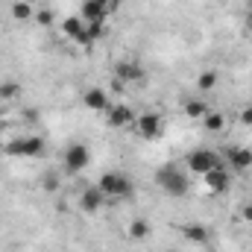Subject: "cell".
<instances>
[{
    "label": "cell",
    "instance_id": "cell-23",
    "mask_svg": "<svg viewBox=\"0 0 252 252\" xmlns=\"http://www.w3.org/2000/svg\"><path fill=\"white\" fill-rule=\"evenodd\" d=\"M32 21H38L41 27H50V24H53V12H50V9H35V18H32Z\"/></svg>",
    "mask_w": 252,
    "mask_h": 252
},
{
    "label": "cell",
    "instance_id": "cell-7",
    "mask_svg": "<svg viewBox=\"0 0 252 252\" xmlns=\"http://www.w3.org/2000/svg\"><path fill=\"white\" fill-rule=\"evenodd\" d=\"M226 161L235 173H247L252 167V150L250 147H226Z\"/></svg>",
    "mask_w": 252,
    "mask_h": 252
},
{
    "label": "cell",
    "instance_id": "cell-24",
    "mask_svg": "<svg viewBox=\"0 0 252 252\" xmlns=\"http://www.w3.org/2000/svg\"><path fill=\"white\" fill-rule=\"evenodd\" d=\"M59 185H62V182H59V176H56L53 170H50V173H44V190H50V193H53V190H59Z\"/></svg>",
    "mask_w": 252,
    "mask_h": 252
},
{
    "label": "cell",
    "instance_id": "cell-19",
    "mask_svg": "<svg viewBox=\"0 0 252 252\" xmlns=\"http://www.w3.org/2000/svg\"><path fill=\"white\" fill-rule=\"evenodd\" d=\"M185 115H188L190 121H202V118L208 115V106H205L202 100H188V103H185Z\"/></svg>",
    "mask_w": 252,
    "mask_h": 252
},
{
    "label": "cell",
    "instance_id": "cell-29",
    "mask_svg": "<svg viewBox=\"0 0 252 252\" xmlns=\"http://www.w3.org/2000/svg\"><path fill=\"white\" fill-rule=\"evenodd\" d=\"M250 30H252V18H250Z\"/></svg>",
    "mask_w": 252,
    "mask_h": 252
},
{
    "label": "cell",
    "instance_id": "cell-15",
    "mask_svg": "<svg viewBox=\"0 0 252 252\" xmlns=\"http://www.w3.org/2000/svg\"><path fill=\"white\" fill-rule=\"evenodd\" d=\"M126 235H129L132 241H144V238H150V235H153V226H150V220H144V217H135V220H129V229H126Z\"/></svg>",
    "mask_w": 252,
    "mask_h": 252
},
{
    "label": "cell",
    "instance_id": "cell-26",
    "mask_svg": "<svg viewBox=\"0 0 252 252\" xmlns=\"http://www.w3.org/2000/svg\"><path fill=\"white\" fill-rule=\"evenodd\" d=\"M97 3H100L106 12H115V9H118V0H97Z\"/></svg>",
    "mask_w": 252,
    "mask_h": 252
},
{
    "label": "cell",
    "instance_id": "cell-25",
    "mask_svg": "<svg viewBox=\"0 0 252 252\" xmlns=\"http://www.w3.org/2000/svg\"><path fill=\"white\" fill-rule=\"evenodd\" d=\"M238 121H241V126H252V106H247V109H241Z\"/></svg>",
    "mask_w": 252,
    "mask_h": 252
},
{
    "label": "cell",
    "instance_id": "cell-10",
    "mask_svg": "<svg viewBox=\"0 0 252 252\" xmlns=\"http://www.w3.org/2000/svg\"><path fill=\"white\" fill-rule=\"evenodd\" d=\"M106 121H109L112 129H126V126H135V115H132V109L126 103H118V106H112L106 112Z\"/></svg>",
    "mask_w": 252,
    "mask_h": 252
},
{
    "label": "cell",
    "instance_id": "cell-20",
    "mask_svg": "<svg viewBox=\"0 0 252 252\" xmlns=\"http://www.w3.org/2000/svg\"><path fill=\"white\" fill-rule=\"evenodd\" d=\"M202 126H205L208 132H223V129H226V118H223L220 112H208V115L202 118Z\"/></svg>",
    "mask_w": 252,
    "mask_h": 252
},
{
    "label": "cell",
    "instance_id": "cell-6",
    "mask_svg": "<svg viewBox=\"0 0 252 252\" xmlns=\"http://www.w3.org/2000/svg\"><path fill=\"white\" fill-rule=\"evenodd\" d=\"M135 132H138L141 138L153 141V138H158V135L164 132V121H161L156 112H144L141 118H135Z\"/></svg>",
    "mask_w": 252,
    "mask_h": 252
},
{
    "label": "cell",
    "instance_id": "cell-27",
    "mask_svg": "<svg viewBox=\"0 0 252 252\" xmlns=\"http://www.w3.org/2000/svg\"><path fill=\"white\" fill-rule=\"evenodd\" d=\"M241 217H244L247 223H252V205H244V211H241Z\"/></svg>",
    "mask_w": 252,
    "mask_h": 252
},
{
    "label": "cell",
    "instance_id": "cell-3",
    "mask_svg": "<svg viewBox=\"0 0 252 252\" xmlns=\"http://www.w3.org/2000/svg\"><path fill=\"white\" fill-rule=\"evenodd\" d=\"M185 167H188V173H199V176H205V173H211L214 167H220V156L214 153V150H190L188 156H185Z\"/></svg>",
    "mask_w": 252,
    "mask_h": 252
},
{
    "label": "cell",
    "instance_id": "cell-4",
    "mask_svg": "<svg viewBox=\"0 0 252 252\" xmlns=\"http://www.w3.org/2000/svg\"><path fill=\"white\" fill-rule=\"evenodd\" d=\"M6 156H24V158H35L44 153V138L38 135H30V138H12L6 147H3Z\"/></svg>",
    "mask_w": 252,
    "mask_h": 252
},
{
    "label": "cell",
    "instance_id": "cell-16",
    "mask_svg": "<svg viewBox=\"0 0 252 252\" xmlns=\"http://www.w3.org/2000/svg\"><path fill=\"white\" fill-rule=\"evenodd\" d=\"M217 82H220V70H217V67H208V70H202V73L196 76V88H199V91H214Z\"/></svg>",
    "mask_w": 252,
    "mask_h": 252
},
{
    "label": "cell",
    "instance_id": "cell-13",
    "mask_svg": "<svg viewBox=\"0 0 252 252\" xmlns=\"http://www.w3.org/2000/svg\"><path fill=\"white\" fill-rule=\"evenodd\" d=\"M79 18H82L85 24H94V21H106L109 12H106L97 0H82V6H79Z\"/></svg>",
    "mask_w": 252,
    "mask_h": 252
},
{
    "label": "cell",
    "instance_id": "cell-2",
    "mask_svg": "<svg viewBox=\"0 0 252 252\" xmlns=\"http://www.w3.org/2000/svg\"><path fill=\"white\" fill-rule=\"evenodd\" d=\"M97 188L103 190V196H112V199H129V196L135 193L132 179H129L126 173H121V170H109V173H103L100 182H97Z\"/></svg>",
    "mask_w": 252,
    "mask_h": 252
},
{
    "label": "cell",
    "instance_id": "cell-14",
    "mask_svg": "<svg viewBox=\"0 0 252 252\" xmlns=\"http://www.w3.org/2000/svg\"><path fill=\"white\" fill-rule=\"evenodd\" d=\"M115 76L124 79V82H141V79H144V67L138 62H118Z\"/></svg>",
    "mask_w": 252,
    "mask_h": 252
},
{
    "label": "cell",
    "instance_id": "cell-9",
    "mask_svg": "<svg viewBox=\"0 0 252 252\" xmlns=\"http://www.w3.org/2000/svg\"><path fill=\"white\" fill-rule=\"evenodd\" d=\"M202 179H205V188L211 190V193H226V190L232 188V173H226V167H223V164H220V167H214L211 173H205Z\"/></svg>",
    "mask_w": 252,
    "mask_h": 252
},
{
    "label": "cell",
    "instance_id": "cell-22",
    "mask_svg": "<svg viewBox=\"0 0 252 252\" xmlns=\"http://www.w3.org/2000/svg\"><path fill=\"white\" fill-rule=\"evenodd\" d=\"M21 94V85L18 82H0V100L6 103V100H15Z\"/></svg>",
    "mask_w": 252,
    "mask_h": 252
},
{
    "label": "cell",
    "instance_id": "cell-17",
    "mask_svg": "<svg viewBox=\"0 0 252 252\" xmlns=\"http://www.w3.org/2000/svg\"><path fill=\"white\" fill-rule=\"evenodd\" d=\"M12 18L15 21H32L35 18V6L30 0H15L12 3Z\"/></svg>",
    "mask_w": 252,
    "mask_h": 252
},
{
    "label": "cell",
    "instance_id": "cell-28",
    "mask_svg": "<svg viewBox=\"0 0 252 252\" xmlns=\"http://www.w3.org/2000/svg\"><path fill=\"white\" fill-rule=\"evenodd\" d=\"M167 252H179V250H167Z\"/></svg>",
    "mask_w": 252,
    "mask_h": 252
},
{
    "label": "cell",
    "instance_id": "cell-1",
    "mask_svg": "<svg viewBox=\"0 0 252 252\" xmlns=\"http://www.w3.org/2000/svg\"><path fill=\"white\" fill-rule=\"evenodd\" d=\"M156 182H158V188L164 190L167 196H176V199H182V196L190 190L188 173H182V170H179V167H173V164L161 167V170L156 173Z\"/></svg>",
    "mask_w": 252,
    "mask_h": 252
},
{
    "label": "cell",
    "instance_id": "cell-30",
    "mask_svg": "<svg viewBox=\"0 0 252 252\" xmlns=\"http://www.w3.org/2000/svg\"><path fill=\"white\" fill-rule=\"evenodd\" d=\"M250 9H252V3H250Z\"/></svg>",
    "mask_w": 252,
    "mask_h": 252
},
{
    "label": "cell",
    "instance_id": "cell-8",
    "mask_svg": "<svg viewBox=\"0 0 252 252\" xmlns=\"http://www.w3.org/2000/svg\"><path fill=\"white\" fill-rule=\"evenodd\" d=\"M62 32H64V38H70V41H76V44H82V47L91 44V41H88V32H85V21L76 18V15L62 21Z\"/></svg>",
    "mask_w": 252,
    "mask_h": 252
},
{
    "label": "cell",
    "instance_id": "cell-5",
    "mask_svg": "<svg viewBox=\"0 0 252 252\" xmlns=\"http://www.w3.org/2000/svg\"><path fill=\"white\" fill-rule=\"evenodd\" d=\"M88 164H91V153L85 144H70L64 150V170L67 173H82Z\"/></svg>",
    "mask_w": 252,
    "mask_h": 252
},
{
    "label": "cell",
    "instance_id": "cell-18",
    "mask_svg": "<svg viewBox=\"0 0 252 252\" xmlns=\"http://www.w3.org/2000/svg\"><path fill=\"white\" fill-rule=\"evenodd\" d=\"M182 235L188 238L190 244H208V229L199 226V223H188V226L182 229Z\"/></svg>",
    "mask_w": 252,
    "mask_h": 252
},
{
    "label": "cell",
    "instance_id": "cell-21",
    "mask_svg": "<svg viewBox=\"0 0 252 252\" xmlns=\"http://www.w3.org/2000/svg\"><path fill=\"white\" fill-rule=\"evenodd\" d=\"M85 32H88V41H100L106 35V21H94V24H85Z\"/></svg>",
    "mask_w": 252,
    "mask_h": 252
},
{
    "label": "cell",
    "instance_id": "cell-11",
    "mask_svg": "<svg viewBox=\"0 0 252 252\" xmlns=\"http://www.w3.org/2000/svg\"><path fill=\"white\" fill-rule=\"evenodd\" d=\"M82 103H85L88 112H109V109H112L109 94H106L103 88H88V91L82 94Z\"/></svg>",
    "mask_w": 252,
    "mask_h": 252
},
{
    "label": "cell",
    "instance_id": "cell-12",
    "mask_svg": "<svg viewBox=\"0 0 252 252\" xmlns=\"http://www.w3.org/2000/svg\"><path fill=\"white\" fill-rule=\"evenodd\" d=\"M103 199H106V196H103V190L97 188V185H94V188H85L79 193V208H82L85 214H94V211L103 208Z\"/></svg>",
    "mask_w": 252,
    "mask_h": 252
}]
</instances>
